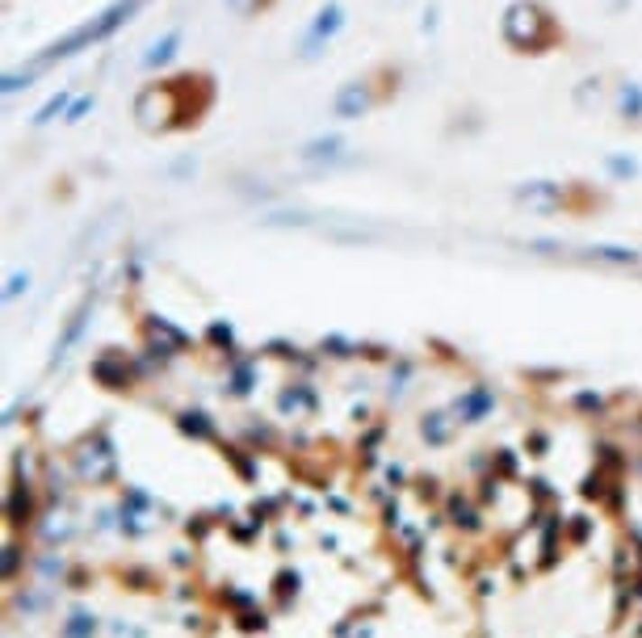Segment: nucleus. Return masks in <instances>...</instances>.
I'll return each mask as SVG.
<instances>
[{
  "mask_svg": "<svg viewBox=\"0 0 642 638\" xmlns=\"http://www.w3.org/2000/svg\"><path fill=\"white\" fill-rule=\"evenodd\" d=\"M357 105H365V93H362V85H353V88H344V93H340V101H336V110L344 114V118H349L353 110H357Z\"/></svg>",
  "mask_w": 642,
  "mask_h": 638,
  "instance_id": "f257e3e1",
  "label": "nucleus"
}]
</instances>
